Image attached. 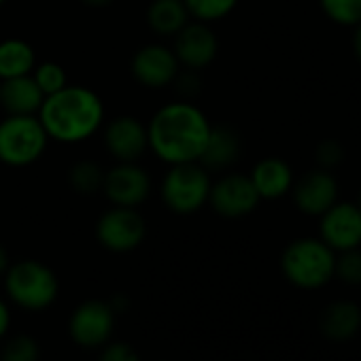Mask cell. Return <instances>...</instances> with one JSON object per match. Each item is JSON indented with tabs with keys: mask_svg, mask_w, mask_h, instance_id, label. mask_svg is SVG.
<instances>
[{
	"mask_svg": "<svg viewBox=\"0 0 361 361\" xmlns=\"http://www.w3.org/2000/svg\"><path fill=\"white\" fill-rule=\"evenodd\" d=\"M321 334L331 342H348L361 329V308L350 300L331 302L319 321Z\"/></svg>",
	"mask_w": 361,
	"mask_h": 361,
	"instance_id": "cell-18",
	"label": "cell"
},
{
	"mask_svg": "<svg viewBox=\"0 0 361 361\" xmlns=\"http://www.w3.org/2000/svg\"><path fill=\"white\" fill-rule=\"evenodd\" d=\"M251 183L262 200H279L291 192L293 185V170L281 157H264L259 159L251 174Z\"/></svg>",
	"mask_w": 361,
	"mask_h": 361,
	"instance_id": "cell-17",
	"label": "cell"
},
{
	"mask_svg": "<svg viewBox=\"0 0 361 361\" xmlns=\"http://www.w3.org/2000/svg\"><path fill=\"white\" fill-rule=\"evenodd\" d=\"M262 198L257 196L249 174L230 172L213 180L209 204L211 209L226 219H240L251 215L259 207Z\"/></svg>",
	"mask_w": 361,
	"mask_h": 361,
	"instance_id": "cell-10",
	"label": "cell"
},
{
	"mask_svg": "<svg viewBox=\"0 0 361 361\" xmlns=\"http://www.w3.org/2000/svg\"><path fill=\"white\" fill-rule=\"evenodd\" d=\"M81 3L90 9H104V7L113 5V0H81Z\"/></svg>",
	"mask_w": 361,
	"mask_h": 361,
	"instance_id": "cell-32",
	"label": "cell"
},
{
	"mask_svg": "<svg viewBox=\"0 0 361 361\" xmlns=\"http://www.w3.org/2000/svg\"><path fill=\"white\" fill-rule=\"evenodd\" d=\"M192 20L202 24H215L226 20L238 5V0H183Z\"/></svg>",
	"mask_w": 361,
	"mask_h": 361,
	"instance_id": "cell-23",
	"label": "cell"
},
{
	"mask_svg": "<svg viewBox=\"0 0 361 361\" xmlns=\"http://www.w3.org/2000/svg\"><path fill=\"white\" fill-rule=\"evenodd\" d=\"M32 79L37 81V85L41 87V92L45 96H51L60 90H64L68 85V73L62 64L58 62H39L32 71Z\"/></svg>",
	"mask_w": 361,
	"mask_h": 361,
	"instance_id": "cell-24",
	"label": "cell"
},
{
	"mask_svg": "<svg viewBox=\"0 0 361 361\" xmlns=\"http://www.w3.org/2000/svg\"><path fill=\"white\" fill-rule=\"evenodd\" d=\"M113 329V310L109 304L92 300L81 304L71 319V334L79 344L98 346Z\"/></svg>",
	"mask_w": 361,
	"mask_h": 361,
	"instance_id": "cell-15",
	"label": "cell"
},
{
	"mask_svg": "<svg viewBox=\"0 0 361 361\" xmlns=\"http://www.w3.org/2000/svg\"><path fill=\"white\" fill-rule=\"evenodd\" d=\"M147 234L145 217L138 209L128 207H111L96 221V238L98 243L113 253L134 251Z\"/></svg>",
	"mask_w": 361,
	"mask_h": 361,
	"instance_id": "cell-8",
	"label": "cell"
},
{
	"mask_svg": "<svg viewBox=\"0 0 361 361\" xmlns=\"http://www.w3.org/2000/svg\"><path fill=\"white\" fill-rule=\"evenodd\" d=\"M357 207H359V211H361V192H359V200H357Z\"/></svg>",
	"mask_w": 361,
	"mask_h": 361,
	"instance_id": "cell-34",
	"label": "cell"
},
{
	"mask_svg": "<svg viewBox=\"0 0 361 361\" xmlns=\"http://www.w3.org/2000/svg\"><path fill=\"white\" fill-rule=\"evenodd\" d=\"M9 327V310L5 306V302L0 300V336H3Z\"/></svg>",
	"mask_w": 361,
	"mask_h": 361,
	"instance_id": "cell-30",
	"label": "cell"
},
{
	"mask_svg": "<svg viewBox=\"0 0 361 361\" xmlns=\"http://www.w3.org/2000/svg\"><path fill=\"white\" fill-rule=\"evenodd\" d=\"M68 185L79 196H94L102 192V180H104V168L94 159H79L71 164L68 172Z\"/></svg>",
	"mask_w": 361,
	"mask_h": 361,
	"instance_id": "cell-22",
	"label": "cell"
},
{
	"mask_svg": "<svg viewBox=\"0 0 361 361\" xmlns=\"http://www.w3.org/2000/svg\"><path fill=\"white\" fill-rule=\"evenodd\" d=\"M7 268H9V255H7L5 247L0 245V274H5V272H7Z\"/></svg>",
	"mask_w": 361,
	"mask_h": 361,
	"instance_id": "cell-33",
	"label": "cell"
},
{
	"mask_svg": "<svg viewBox=\"0 0 361 361\" xmlns=\"http://www.w3.org/2000/svg\"><path fill=\"white\" fill-rule=\"evenodd\" d=\"M319 238L334 251L342 253L361 247V211L350 202H336L321 215Z\"/></svg>",
	"mask_w": 361,
	"mask_h": 361,
	"instance_id": "cell-13",
	"label": "cell"
},
{
	"mask_svg": "<svg viewBox=\"0 0 361 361\" xmlns=\"http://www.w3.org/2000/svg\"><path fill=\"white\" fill-rule=\"evenodd\" d=\"M39 119L49 140L60 145H81L100 134L106 121V109L98 92L85 85H66L45 96Z\"/></svg>",
	"mask_w": 361,
	"mask_h": 361,
	"instance_id": "cell-2",
	"label": "cell"
},
{
	"mask_svg": "<svg viewBox=\"0 0 361 361\" xmlns=\"http://www.w3.org/2000/svg\"><path fill=\"white\" fill-rule=\"evenodd\" d=\"M213 178L200 161L168 166L159 183L161 204L176 215H194L209 204Z\"/></svg>",
	"mask_w": 361,
	"mask_h": 361,
	"instance_id": "cell-4",
	"label": "cell"
},
{
	"mask_svg": "<svg viewBox=\"0 0 361 361\" xmlns=\"http://www.w3.org/2000/svg\"><path fill=\"white\" fill-rule=\"evenodd\" d=\"M291 196L300 213L308 217H321L338 202V180L329 170L317 168L300 176V180H293Z\"/></svg>",
	"mask_w": 361,
	"mask_h": 361,
	"instance_id": "cell-14",
	"label": "cell"
},
{
	"mask_svg": "<svg viewBox=\"0 0 361 361\" xmlns=\"http://www.w3.org/2000/svg\"><path fill=\"white\" fill-rule=\"evenodd\" d=\"M153 190V180L147 168L138 161H115L109 170H104L102 196L111 202V207H128L138 209Z\"/></svg>",
	"mask_w": 361,
	"mask_h": 361,
	"instance_id": "cell-7",
	"label": "cell"
},
{
	"mask_svg": "<svg viewBox=\"0 0 361 361\" xmlns=\"http://www.w3.org/2000/svg\"><path fill=\"white\" fill-rule=\"evenodd\" d=\"M172 51L180 64L192 73L211 66L219 54V41L211 24L192 20L185 28H180L172 37Z\"/></svg>",
	"mask_w": 361,
	"mask_h": 361,
	"instance_id": "cell-12",
	"label": "cell"
},
{
	"mask_svg": "<svg viewBox=\"0 0 361 361\" xmlns=\"http://www.w3.org/2000/svg\"><path fill=\"white\" fill-rule=\"evenodd\" d=\"M213 123L207 113L190 100L161 104L147 121L149 151L164 164L200 161Z\"/></svg>",
	"mask_w": 361,
	"mask_h": 361,
	"instance_id": "cell-1",
	"label": "cell"
},
{
	"mask_svg": "<svg viewBox=\"0 0 361 361\" xmlns=\"http://www.w3.org/2000/svg\"><path fill=\"white\" fill-rule=\"evenodd\" d=\"M7 293L24 308H45L58 295V279L51 268L41 262L24 259L5 272Z\"/></svg>",
	"mask_w": 361,
	"mask_h": 361,
	"instance_id": "cell-6",
	"label": "cell"
},
{
	"mask_svg": "<svg viewBox=\"0 0 361 361\" xmlns=\"http://www.w3.org/2000/svg\"><path fill=\"white\" fill-rule=\"evenodd\" d=\"M37 64V49L28 41L20 37L0 41V81L32 75Z\"/></svg>",
	"mask_w": 361,
	"mask_h": 361,
	"instance_id": "cell-21",
	"label": "cell"
},
{
	"mask_svg": "<svg viewBox=\"0 0 361 361\" xmlns=\"http://www.w3.org/2000/svg\"><path fill=\"white\" fill-rule=\"evenodd\" d=\"M130 75L147 90H164L176 83L180 64L172 47L164 43H147L134 51L130 60Z\"/></svg>",
	"mask_w": 361,
	"mask_h": 361,
	"instance_id": "cell-9",
	"label": "cell"
},
{
	"mask_svg": "<svg viewBox=\"0 0 361 361\" xmlns=\"http://www.w3.org/2000/svg\"><path fill=\"white\" fill-rule=\"evenodd\" d=\"M323 13L340 26H357L361 22V0H319Z\"/></svg>",
	"mask_w": 361,
	"mask_h": 361,
	"instance_id": "cell-25",
	"label": "cell"
},
{
	"mask_svg": "<svg viewBox=\"0 0 361 361\" xmlns=\"http://www.w3.org/2000/svg\"><path fill=\"white\" fill-rule=\"evenodd\" d=\"M281 270L298 289H321L336 274V253L321 238H298L283 251Z\"/></svg>",
	"mask_w": 361,
	"mask_h": 361,
	"instance_id": "cell-3",
	"label": "cell"
},
{
	"mask_svg": "<svg viewBox=\"0 0 361 361\" xmlns=\"http://www.w3.org/2000/svg\"><path fill=\"white\" fill-rule=\"evenodd\" d=\"M353 49H355V56L357 60L361 62V22L355 26V37H353Z\"/></svg>",
	"mask_w": 361,
	"mask_h": 361,
	"instance_id": "cell-31",
	"label": "cell"
},
{
	"mask_svg": "<svg viewBox=\"0 0 361 361\" xmlns=\"http://www.w3.org/2000/svg\"><path fill=\"white\" fill-rule=\"evenodd\" d=\"M145 22L153 35L172 39L180 28L192 22V18L183 0H151L145 11Z\"/></svg>",
	"mask_w": 361,
	"mask_h": 361,
	"instance_id": "cell-20",
	"label": "cell"
},
{
	"mask_svg": "<svg viewBox=\"0 0 361 361\" xmlns=\"http://www.w3.org/2000/svg\"><path fill=\"white\" fill-rule=\"evenodd\" d=\"M100 361H140V359L128 344H113L102 353Z\"/></svg>",
	"mask_w": 361,
	"mask_h": 361,
	"instance_id": "cell-29",
	"label": "cell"
},
{
	"mask_svg": "<svg viewBox=\"0 0 361 361\" xmlns=\"http://www.w3.org/2000/svg\"><path fill=\"white\" fill-rule=\"evenodd\" d=\"M45 94L32 75L0 81V111L5 115H39Z\"/></svg>",
	"mask_w": 361,
	"mask_h": 361,
	"instance_id": "cell-16",
	"label": "cell"
},
{
	"mask_svg": "<svg viewBox=\"0 0 361 361\" xmlns=\"http://www.w3.org/2000/svg\"><path fill=\"white\" fill-rule=\"evenodd\" d=\"M102 145L115 161H140L149 151L147 123L134 115H117L104 121Z\"/></svg>",
	"mask_w": 361,
	"mask_h": 361,
	"instance_id": "cell-11",
	"label": "cell"
},
{
	"mask_svg": "<svg viewBox=\"0 0 361 361\" xmlns=\"http://www.w3.org/2000/svg\"><path fill=\"white\" fill-rule=\"evenodd\" d=\"M240 136L230 126H213L209 142L202 151L200 164L213 172V170H226L240 157Z\"/></svg>",
	"mask_w": 361,
	"mask_h": 361,
	"instance_id": "cell-19",
	"label": "cell"
},
{
	"mask_svg": "<svg viewBox=\"0 0 361 361\" xmlns=\"http://www.w3.org/2000/svg\"><path fill=\"white\" fill-rule=\"evenodd\" d=\"M344 159V149L338 140H323L317 147V161L321 168L329 170L334 166H338Z\"/></svg>",
	"mask_w": 361,
	"mask_h": 361,
	"instance_id": "cell-28",
	"label": "cell"
},
{
	"mask_svg": "<svg viewBox=\"0 0 361 361\" xmlns=\"http://www.w3.org/2000/svg\"><path fill=\"white\" fill-rule=\"evenodd\" d=\"M334 276L350 287L361 285V247L336 253V274Z\"/></svg>",
	"mask_w": 361,
	"mask_h": 361,
	"instance_id": "cell-26",
	"label": "cell"
},
{
	"mask_svg": "<svg viewBox=\"0 0 361 361\" xmlns=\"http://www.w3.org/2000/svg\"><path fill=\"white\" fill-rule=\"evenodd\" d=\"M3 361H37L39 359V346L32 338L28 336H20L13 338L5 350H3Z\"/></svg>",
	"mask_w": 361,
	"mask_h": 361,
	"instance_id": "cell-27",
	"label": "cell"
},
{
	"mask_svg": "<svg viewBox=\"0 0 361 361\" xmlns=\"http://www.w3.org/2000/svg\"><path fill=\"white\" fill-rule=\"evenodd\" d=\"M3 5H7V0H0V7H3Z\"/></svg>",
	"mask_w": 361,
	"mask_h": 361,
	"instance_id": "cell-35",
	"label": "cell"
},
{
	"mask_svg": "<svg viewBox=\"0 0 361 361\" xmlns=\"http://www.w3.org/2000/svg\"><path fill=\"white\" fill-rule=\"evenodd\" d=\"M49 147V136L39 115H5L0 119V164L28 168Z\"/></svg>",
	"mask_w": 361,
	"mask_h": 361,
	"instance_id": "cell-5",
	"label": "cell"
}]
</instances>
